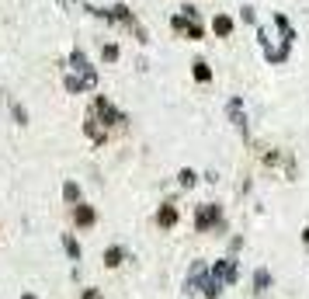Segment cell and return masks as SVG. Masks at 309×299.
I'll list each match as a JSON object with an SVG mask.
<instances>
[{
    "mask_svg": "<svg viewBox=\"0 0 309 299\" xmlns=\"http://www.w3.org/2000/svg\"><path fill=\"white\" fill-rule=\"evenodd\" d=\"M73 220H77L80 226H91V223H94V209H91V205H77Z\"/></svg>",
    "mask_w": 309,
    "mask_h": 299,
    "instance_id": "obj_1",
    "label": "cell"
},
{
    "mask_svg": "<svg viewBox=\"0 0 309 299\" xmlns=\"http://www.w3.org/2000/svg\"><path fill=\"white\" fill-rule=\"evenodd\" d=\"M174 220H177V212H174V209H160V216H156V223H160V226H171Z\"/></svg>",
    "mask_w": 309,
    "mask_h": 299,
    "instance_id": "obj_2",
    "label": "cell"
},
{
    "mask_svg": "<svg viewBox=\"0 0 309 299\" xmlns=\"http://www.w3.org/2000/svg\"><path fill=\"white\" fill-rule=\"evenodd\" d=\"M63 195H66V202H80V188L73 184V181H66V188H63Z\"/></svg>",
    "mask_w": 309,
    "mask_h": 299,
    "instance_id": "obj_3",
    "label": "cell"
},
{
    "mask_svg": "<svg viewBox=\"0 0 309 299\" xmlns=\"http://www.w3.org/2000/svg\"><path fill=\"white\" fill-rule=\"evenodd\" d=\"M104 264H108V268H115V264H122V251H118V247H111V251L104 254Z\"/></svg>",
    "mask_w": 309,
    "mask_h": 299,
    "instance_id": "obj_4",
    "label": "cell"
},
{
    "mask_svg": "<svg viewBox=\"0 0 309 299\" xmlns=\"http://www.w3.org/2000/svg\"><path fill=\"white\" fill-rule=\"evenodd\" d=\"M63 243H66V254H70V258H80V243H77L73 237H66Z\"/></svg>",
    "mask_w": 309,
    "mask_h": 299,
    "instance_id": "obj_5",
    "label": "cell"
},
{
    "mask_svg": "<svg viewBox=\"0 0 309 299\" xmlns=\"http://www.w3.org/2000/svg\"><path fill=\"white\" fill-rule=\"evenodd\" d=\"M215 32H219V35H226V32H230V21L219 18V21H215Z\"/></svg>",
    "mask_w": 309,
    "mask_h": 299,
    "instance_id": "obj_6",
    "label": "cell"
},
{
    "mask_svg": "<svg viewBox=\"0 0 309 299\" xmlns=\"http://www.w3.org/2000/svg\"><path fill=\"white\" fill-rule=\"evenodd\" d=\"M14 119H18L21 125H24V122H28V115H24V108H21V104H14Z\"/></svg>",
    "mask_w": 309,
    "mask_h": 299,
    "instance_id": "obj_7",
    "label": "cell"
},
{
    "mask_svg": "<svg viewBox=\"0 0 309 299\" xmlns=\"http://www.w3.org/2000/svg\"><path fill=\"white\" fill-rule=\"evenodd\" d=\"M194 66H198V70H194V73H198V80H209V70H205V63H194Z\"/></svg>",
    "mask_w": 309,
    "mask_h": 299,
    "instance_id": "obj_8",
    "label": "cell"
},
{
    "mask_svg": "<svg viewBox=\"0 0 309 299\" xmlns=\"http://www.w3.org/2000/svg\"><path fill=\"white\" fill-rule=\"evenodd\" d=\"M83 299H101V292H94V289H87V292H83Z\"/></svg>",
    "mask_w": 309,
    "mask_h": 299,
    "instance_id": "obj_9",
    "label": "cell"
}]
</instances>
